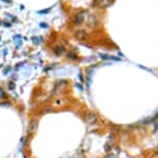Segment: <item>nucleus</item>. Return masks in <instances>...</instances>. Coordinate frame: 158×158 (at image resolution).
Here are the masks:
<instances>
[{
  "instance_id": "2",
  "label": "nucleus",
  "mask_w": 158,
  "mask_h": 158,
  "mask_svg": "<svg viewBox=\"0 0 158 158\" xmlns=\"http://www.w3.org/2000/svg\"><path fill=\"white\" fill-rule=\"evenodd\" d=\"M97 121V116L94 114V113H89L86 116V122L89 124H93Z\"/></svg>"
},
{
  "instance_id": "3",
  "label": "nucleus",
  "mask_w": 158,
  "mask_h": 158,
  "mask_svg": "<svg viewBox=\"0 0 158 158\" xmlns=\"http://www.w3.org/2000/svg\"><path fill=\"white\" fill-rule=\"evenodd\" d=\"M76 36L79 38V40H84V38H86V36H87V34H86V32L84 30H80L76 33Z\"/></svg>"
},
{
  "instance_id": "7",
  "label": "nucleus",
  "mask_w": 158,
  "mask_h": 158,
  "mask_svg": "<svg viewBox=\"0 0 158 158\" xmlns=\"http://www.w3.org/2000/svg\"><path fill=\"white\" fill-rule=\"evenodd\" d=\"M14 88H15V84H14V83H13V84L10 83V89L11 90V89H14Z\"/></svg>"
},
{
  "instance_id": "6",
  "label": "nucleus",
  "mask_w": 158,
  "mask_h": 158,
  "mask_svg": "<svg viewBox=\"0 0 158 158\" xmlns=\"http://www.w3.org/2000/svg\"><path fill=\"white\" fill-rule=\"evenodd\" d=\"M73 54H71V53H69L68 54V57H70V58H73V59H77V56H73Z\"/></svg>"
},
{
  "instance_id": "4",
  "label": "nucleus",
  "mask_w": 158,
  "mask_h": 158,
  "mask_svg": "<svg viewBox=\"0 0 158 158\" xmlns=\"http://www.w3.org/2000/svg\"><path fill=\"white\" fill-rule=\"evenodd\" d=\"M83 21H84V15H83V13H82V14H79L77 16L76 20H74V23H76V24H81Z\"/></svg>"
},
{
  "instance_id": "5",
  "label": "nucleus",
  "mask_w": 158,
  "mask_h": 158,
  "mask_svg": "<svg viewBox=\"0 0 158 158\" xmlns=\"http://www.w3.org/2000/svg\"><path fill=\"white\" fill-rule=\"evenodd\" d=\"M54 52H55V54L56 55H61L62 53L64 52V48L63 47H56L55 48V50H54Z\"/></svg>"
},
{
  "instance_id": "1",
  "label": "nucleus",
  "mask_w": 158,
  "mask_h": 158,
  "mask_svg": "<svg viewBox=\"0 0 158 158\" xmlns=\"http://www.w3.org/2000/svg\"><path fill=\"white\" fill-rule=\"evenodd\" d=\"M37 126H38V122L37 120H32L29 124V127H28V135H32L35 130L37 129Z\"/></svg>"
},
{
  "instance_id": "8",
  "label": "nucleus",
  "mask_w": 158,
  "mask_h": 158,
  "mask_svg": "<svg viewBox=\"0 0 158 158\" xmlns=\"http://www.w3.org/2000/svg\"><path fill=\"white\" fill-rule=\"evenodd\" d=\"M40 26H41V27H48L47 24H40Z\"/></svg>"
}]
</instances>
